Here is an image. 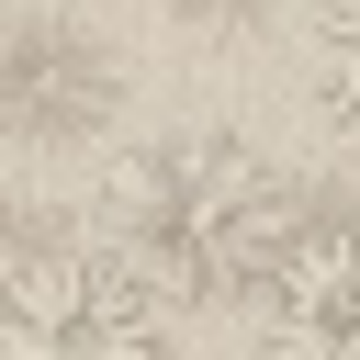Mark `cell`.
<instances>
[{"label": "cell", "mask_w": 360, "mask_h": 360, "mask_svg": "<svg viewBox=\"0 0 360 360\" xmlns=\"http://www.w3.org/2000/svg\"><path fill=\"white\" fill-rule=\"evenodd\" d=\"M124 112V56L79 11H22L0 22V135L11 146H90Z\"/></svg>", "instance_id": "obj_3"}, {"label": "cell", "mask_w": 360, "mask_h": 360, "mask_svg": "<svg viewBox=\"0 0 360 360\" xmlns=\"http://www.w3.org/2000/svg\"><path fill=\"white\" fill-rule=\"evenodd\" d=\"M270 360H360V214H304L270 270Z\"/></svg>", "instance_id": "obj_4"}, {"label": "cell", "mask_w": 360, "mask_h": 360, "mask_svg": "<svg viewBox=\"0 0 360 360\" xmlns=\"http://www.w3.org/2000/svg\"><path fill=\"white\" fill-rule=\"evenodd\" d=\"M304 90L338 135H360V0H315L304 11Z\"/></svg>", "instance_id": "obj_5"}, {"label": "cell", "mask_w": 360, "mask_h": 360, "mask_svg": "<svg viewBox=\"0 0 360 360\" xmlns=\"http://www.w3.org/2000/svg\"><path fill=\"white\" fill-rule=\"evenodd\" d=\"M292 225V169L225 124L135 135L90 191V248L158 304H259Z\"/></svg>", "instance_id": "obj_1"}, {"label": "cell", "mask_w": 360, "mask_h": 360, "mask_svg": "<svg viewBox=\"0 0 360 360\" xmlns=\"http://www.w3.org/2000/svg\"><path fill=\"white\" fill-rule=\"evenodd\" d=\"M0 360H169V304L135 292L79 225L0 281Z\"/></svg>", "instance_id": "obj_2"}]
</instances>
